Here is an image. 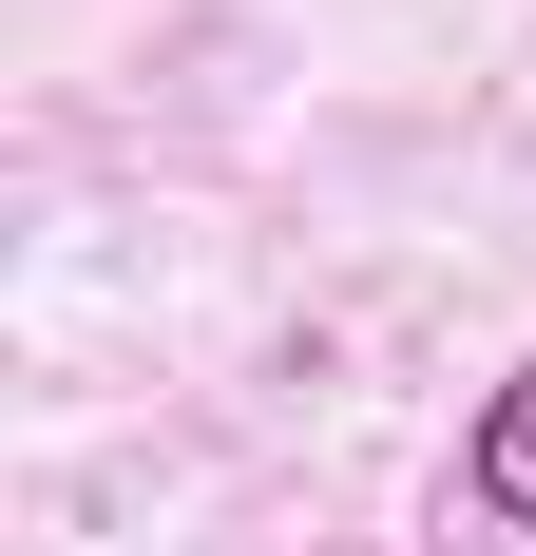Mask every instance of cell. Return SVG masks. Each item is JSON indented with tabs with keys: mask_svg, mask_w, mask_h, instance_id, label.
<instances>
[{
	"mask_svg": "<svg viewBox=\"0 0 536 556\" xmlns=\"http://www.w3.org/2000/svg\"><path fill=\"white\" fill-rule=\"evenodd\" d=\"M460 500H480L498 538H536V365L480 384V422H460Z\"/></svg>",
	"mask_w": 536,
	"mask_h": 556,
	"instance_id": "1",
	"label": "cell"
}]
</instances>
